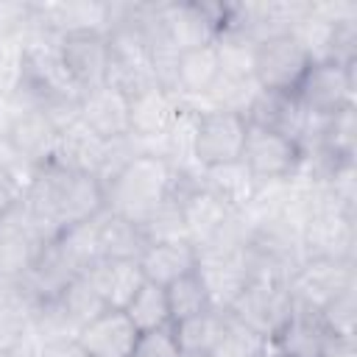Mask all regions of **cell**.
<instances>
[{"mask_svg":"<svg viewBox=\"0 0 357 357\" xmlns=\"http://www.w3.org/2000/svg\"><path fill=\"white\" fill-rule=\"evenodd\" d=\"M20 201L47 240L92 220L106 206L103 184L92 173L73 170L59 162L39 167Z\"/></svg>","mask_w":357,"mask_h":357,"instance_id":"cell-1","label":"cell"},{"mask_svg":"<svg viewBox=\"0 0 357 357\" xmlns=\"http://www.w3.org/2000/svg\"><path fill=\"white\" fill-rule=\"evenodd\" d=\"M170 187L173 165L153 151H139L103 184L106 209L139 226L170 195Z\"/></svg>","mask_w":357,"mask_h":357,"instance_id":"cell-2","label":"cell"},{"mask_svg":"<svg viewBox=\"0 0 357 357\" xmlns=\"http://www.w3.org/2000/svg\"><path fill=\"white\" fill-rule=\"evenodd\" d=\"M245 126L248 123L240 112L195 106L192 142H190V156L195 167L209 170V167L240 162L243 142H245Z\"/></svg>","mask_w":357,"mask_h":357,"instance_id":"cell-3","label":"cell"},{"mask_svg":"<svg viewBox=\"0 0 357 357\" xmlns=\"http://www.w3.org/2000/svg\"><path fill=\"white\" fill-rule=\"evenodd\" d=\"M312 59L307 47L290 33H273L254 42L251 50V75L254 84L265 92H296Z\"/></svg>","mask_w":357,"mask_h":357,"instance_id":"cell-4","label":"cell"},{"mask_svg":"<svg viewBox=\"0 0 357 357\" xmlns=\"http://www.w3.org/2000/svg\"><path fill=\"white\" fill-rule=\"evenodd\" d=\"M226 312L254 329L259 337L273 340L293 312L290 284L287 279H251Z\"/></svg>","mask_w":357,"mask_h":357,"instance_id":"cell-5","label":"cell"},{"mask_svg":"<svg viewBox=\"0 0 357 357\" xmlns=\"http://www.w3.org/2000/svg\"><path fill=\"white\" fill-rule=\"evenodd\" d=\"M354 70H357V61H351V64L312 61L293 95L307 114L332 117L340 109L354 106V95H357Z\"/></svg>","mask_w":357,"mask_h":357,"instance_id":"cell-6","label":"cell"},{"mask_svg":"<svg viewBox=\"0 0 357 357\" xmlns=\"http://www.w3.org/2000/svg\"><path fill=\"white\" fill-rule=\"evenodd\" d=\"M301 156H304V148L296 139L262 126H251V123L245 126L240 162L259 184H279L293 178V173L301 165Z\"/></svg>","mask_w":357,"mask_h":357,"instance_id":"cell-7","label":"cell"},{"mask_svg":"<svg viewBox=\"0 0 357 357\" xmlns=\"http://www.w3.org/2000/svg\"><path fill=\"white\" fill-rule=\"evenodd\" d=\"M47 243L22 201H17L0 218V282H20Z\"/></svg>","mask_w":357,"mask_h":357,"instance_id":"cell-8","label":"cell"},{"mask_svg":"<svg viewBox=\"0 0 357 357\" xmlns=\"http://www.w3.org/2000/svg\"><path fill=\"white\" fill-rule=\"evenodd\" d=\"M59 59L78 86V92H89L106 84L109 75V36L100 28L70 31L59 36Z\"/></svg>","mask_w":357,"mask_h":357,"instance_id":"cell-9","label":"cell"},{"mask_svg":"<svg viewBox=\"0 0 357 357\" xmlns=\"http://www.w3.org/2000/svg\"><path fill=\"white\" fill-rule=\"evenodd\" d=\"M0 131L31 167L39 170L47 162H53L56 145H59V126L42 109L6 106V120Z\"/></svg>","mask_w":357,"mask_h":357,"instance_id":"cell-10","label":"cell"},{"mask_svg":"<svg viewBox=\"0 0 357 357\" xmlns=\"http://www.w3.org/2000/svg\"><path fill=\"white\" fill-rule=\"evenodd\" d=\"M293 301L307 310H321L332 296L354 282V262L346 259H304L287 279Z\"/></svg>","mask_w":357,"mask_h":357,"instance_id":"cell-11","label":"cell"},{"mask_svg":"<svg viewBox=\"0 0 357 357\" xmlns=\"http://www.w3.org/2000/svg\"><path fill=\"white\" fill-rule=\"evenodd\" d=\"M181 109H184V100L162 86H151V89L131 95L128 98L131 137L145 151H153L167 137V131L176 126Z\"/></svg>","mask_w":357,"mask_h":357,"instance_id":"cell-12","label":"cell"},{"mask_svg":"<svg viewBox=\"0 0 357 357\" xmlns=\"http://www.w3.org/2000/svg\"><path fill=\"white\" fill-rule=\"evenodd\" d=\"M78 120L103 142L126 139L131 137V120H128V98L117 92L114 86L103 84L81 95L78 103Z\"/></svg>","mask_w":357,"mask_h":357,"instance_id":"cell-13","label":"cell"},{"mask_svg":"<svg viewBox=\"0 0 357 357\" xmlns=\"http://www.w3.org/2000/svg\"><path fill=\"white\" fill-rule=\"evenodd\" d=\"M243 117H245V123L279 131V134L296 139L298 145L307 139V131L312 123V114H307L301 109V103L296 100L293 92H265V89H257V95L251 98Z\"/></svg>","mask_w":357,"mask_h":357,"instance_id":"cell-14","label":"cell"},{"mask_svg":"<svg viewBox=\"0 0 357 357\" xmlns=\"http://www.w3.org/2000/svg\"><path fill=\"white\" fill-rule=\"evenodd\" d=\"M137 337L139 329L131 324V318L123 310L109 307L78 329L75 343L84 357H128Z\"/></svg>","mask_w":357,"mask_h":357,"instance_id":"cell-15","label":"cell"},{"mask_svg":"<svg viewBox=\"0 0 357 357\" xmlns=\"http://www.w3.org/2000/svg\"><path fill=\"white\" fill-rule=\"evenodd\" d=\"M220 75V56H218V45H201V47H190L178 53L176 61V84L173 92L190 103V106H201L204 98L209 95V89L215 86Z\"/></svg>","mask_w":357,"mask_h":357,"instance_id":"cell-16","label":"cell"},{"mask_svg":"<svg viewBox=\"0 0 357 357\" xmlns=\"http://www.w3.org/2000/svg\"><path fill=\"white\" fill-rule=\"evenodd\" d=\"M271 343L284 357H326L332 337L324 329L315 310L298 307L293 301V312H290L287 324L279 329V335Z\"/></svg>","mask_w":357,"mask_h":357,"instance_id":"cell-17","label":"cell"},{"mask_svg":"<svg viewBox=\"0 0 357 357\" xmlns=\"http://www.w3.org/2000/svg\"><path fill=\"white\" fill-rule=\"evenodd\" d=\"M36 298L22 282H0V354H14L31 340Z\"/></svg>","mask_w":357,"mask_h":357,"instance_id":"cell-18","label":"cell"},{"mask_svg":"<svg viewBox=\"0 0 357 357\" xmlns=\"http://www.w3.org/2000/svg\"><path fill=\"white\" fill-rule=\"evenodd\" d=\"M137 262H139V271L148 282L167 287L176 279H181L198 268V248L190 240L148 243Z\"/></svg>","mask_w":357,"mask_h":357,"instance_id":"cell-19","label":"cell"},{"mask_svg":"<svg viewBox=\"0 0 357 357\" xmlns=\"http://www.w3.org/2000/svg\"><path fill=\"white\" fill-rule=\"evenodd\" d=\"M89 223H92L98 259H139V254L148 245L137 223L109 212L106 206Z\"/></svg>","mask_w":357,"mask_h":357,"instance_id":"cell-20","label":"cell"},{"mask_svg":"<svg viewBox=\"0 0 357 357\" xmlns=\"http://www.w3.org/2000/svg\"><path fill=\"white\" fill-rule=\"evenodd\" d=\"M84 273L112 310H123L145 282L137 259H98Z\"/></svg>","mask_w":357,"mask_h":357,"instance_id":"cell-21","label":"cell"},{"mask_svg":"<svg viewBox=\"0 0 357 357\" xmlns=\"http://www.w3.org/2000/svg\"><path fill=\"white\" fill-rule=\"evenodd\" d=\"M103 156H106V142L98 139L81 120H75V123H70L59 131V145H56L53 162H59L64 167H73V170L92 173L98 178Z\"/></svg>","mask_w":357,"mask_h":357,"instance_id":"cell-22","label":"cell"},{"mask_svg":"<svg viewBox=\"0 0 357 357\" xmlns=\"http://www.w3.org/2000/svg\"><path fill=\"white\" fill-rule=\"evenodd\" d=\"M123 312L131 318V324L142 332H153V329H165L173 326L170 324V307H167V293L162 284L153 282H142L139 290L131 296V301L123 307Z\"/></svg>","mask_w":357,"mask_h":357,"instance_id":"cell-23","label":"cell"},{"mask_svg":"<svg viewBox=\"0 0 357 357\" xmlns=\"http://www.w3.org/2000/svg\"><path fill=\"white\" fill-rule=\"evenodd\" d=\"M165 293H167V307H170V324H178V321H187V318H195V315L212 310L209 293L195 271L176 279L173 284H167Z\"/></svg>","mask_w":357,"mask_h":357,"instance_id":"cell-24","label":"cell"},{"mask_svg":"<svg viewBox=\"0 0 357 357\" xmlns=\"http://www.w3.org/2000/svg\"><path fill=\"white\" fill-rule=\"evenodd\" d=\"M223 324H226V310H206L195 318H187V321H178L173 324V335H176V343L178 349H198V351H212L220 332H223Z\"/></svg>","mask_w":357,"mask_h":357,"instance_id":"cell-25","label":"cell"},{"mask_svg":"<svg viewBox=\"0 0 357 357\" xmlns=\"http://www.w3.org/2000/svg\"><path fill=\"white\" fill-rule=\"evenodd\" d=\"M318 318L332 340H354L357 324V284H349L337 296H332L321 310Z\"/></svg>","mask_w":357,"mask_h":357,"instance_id":"cell-26","label":"cell"},{"mask_svg":"<svg viewBox=\"0 0 357 357\" xmlns=\"http://www.w3.org/2000/svg\"><path fill=\"white\" fill-rule=\"evenodd\" d=\"M139 231L148 243H173V240H187V226H184V215H181V204L178 198L167 195L142 223Z\"/></svg>","mask_w":357,"mask_h":357,"instance_id":"cell-27","label":"cell"},{"mask_svg":"<svg viewBox=\"0 0 357 357\" xmlns=\"http://www.w3.org/2000/svg\"><path fill=\"white\" fill-rule=\"evenodd\" d=\"M59 301L64 304L67 315L73 318V324H75L78 329H81L84 324H89L95 315H100L103 310H109L106 301L100 298V293L95 290V284L89 282L86 273H78V276L64 287V293L59 296Z\"/></svg>","mask_w":357,"mask_h":357,"instance_id":"cell-28","label":"cell"},{"mask_svg":"<svg viewBox=\"0 0 357 357\" xmlns=\"http://www.w3.org/2000/svg\"><path fill=\"white\" fill-rule=\"evenodd\" d=\"M268 346H271V340L259 337L254 329H248L245 324H240L237 318H231L226 312V324L212 349V357H257Z\"/></svg>","mask_w":357,"mask_h":357,"instance_id":"cell-29","label":"cell"},{"mask_svg":"<svg viewBox=\"0 0 357 357\" xmlns=\"http://www.w3.org/2000/svg\"><path fill=\"white\" fill-rule=\"evenodd\" d=\"M33 173H36V167H31V165L14 151V145L6 139V134L0 131V178L8 181L11 187H17V190L22 192V190L31 184Z\"/></svg>","mask_w":357,"mask_h":357,"instance_id":"cell-30","label":"cell"},{"mask_svg":"<svg viewBox=\"0 0 357 357\" xmlns=\"http://www.w3.org/2000/svg\"><path fill=\"white\" fill-rule=\"evenodd\" d=\"M128 357H178V343H176L173 326L142 332Z\"/></svg>","mask_w":357,"mask_h":357,"instance_id":"cell-31","label":"cell"},{"mask_svg":"<svg viewBox=\"0 0 357 357\" xmlns=\"http://www.w3.org/2000/svg\"><path fill=\"white\" fill-rule=\"evenodd\" d=\"M36 357H84L75 340H56V343H42L36 346Z\"/></svg>","mask_w":357,"mask_h":357,"instance_id":"cell-32","label":"cell"},{"mask_svg":"<svg viewBox=\"0 0 357 357\" xmlns=\"http://www.w3.org/2000/svg\"><path fill=\"white\" fill-rule=\"evenodd\" d=\"M20 198H22V192H20L17 187H11L8 181H3V178H0V218H3V215H6V212H8Z\"/></svg>","mask_w":357,"mask_h":357,"instance_id":"cell-33","label":"cell"},{"mask_svg":"<svg viewBox=\"0 0 357 357\" xmlns=\"http://www.w3.org/2000/svg\"><path fill=\"white\" fill-rule=\"evenodd\" d=\"M178 357H212V351H198V349H178Z\"/></svg>","mask_w":357,"mask_h":357,"instance_id":"cell-34","label":"cell"},{"mask_svg":"<svg viewBox=\"0 0 357 357\" xmlns=\"http://www.w3.org/2000/svg\"><path fill=\"white\" fill-rule=\"evenodd\" d=\"M3 120H6V100L0 98V128H3Z\"/></svg>","mask_w":357,"mask_h":357,"instance_id":"cell-35","label":"cell"}]
</instances>
